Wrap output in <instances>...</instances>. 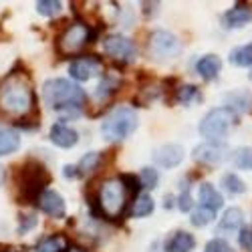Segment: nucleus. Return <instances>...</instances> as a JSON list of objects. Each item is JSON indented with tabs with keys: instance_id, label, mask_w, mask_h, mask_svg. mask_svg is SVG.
<instances>
[{
	"instance_id": "nucleus-32",
	"label": "nucleus",
	"mask_w": 252,
	"mask_h": 252,
	"mask_svg": "<svg viewBox=\"0 0 252 252\" xmlns=\"http://www.w3.org/2000/svg\"><path fill=\"white\" fill-rule=\"evenodd\" d=\"M204 252H234V248L230 246L226 240H222V238H214V240H210L206 244Z\"/></svg>"
},
{
	"instance_id": "nucleus-1",
	"label": "nucleus",
	"mask_w": 252,
	"mask_h": 252,
	"mask_svg": "<svg viewBox=\"0 0 252 252\" xmlns=\"http://www.w3.org/2000/svg\"><path fill=\"white\" fill-rule=\"evenodd\" d=\"M43 99L51 109L59 111L61 117H77L81 105L85 103V91L69 79H49L43 85Z\"/></svg>"
},
{
	"instance_id": "nucleus-9",
	"label": "nucleus",
	"mask_w": 252,
	"mask_h": 252,
	"mask_svg": "<svg viewBox=\"0 0 252 252\" xmlns=\"http://www.w3.org/2000/svg\"><path fill=\"white\" fill-rule=\"evenodd\" d=\"M103 51L105 55H109L115 61H123V63H131L137 55L133 40L123 36V34H109L103 40Z\"/></svg>"
},
{
	"instance_id": "nucleus-14",
	"label": "nucleus",
	"mask_w": 252,
	"mask_h": 252,
	"mask_svg": "<svg viewBox=\"0 0 252 252\" xmlns=\"http://www.w3.org/2000/svg\"><path fill=\"white\" fill-rule=\"evenodd\" d=\"M51 141L55 145H59V148H63V150H69V148H73V145H77L79 133L75 129H71L69 125L55 123L51 127Z\"/></svg>"
},
{
	"instance_id": "nucleus-31",
	"label": "nucleus",
	"mask_w": 252,
	"mask_h": 252,
	"mask_svg": "<svg viewBox=\"0 0 252 252\" xmlns=\"http://www.w3.org/2000/svg\"><path fill=\"white\" fill-rule=\"evenodd\" d=\"M178 208L182 210V212H188V210H192V196H190V184H188V182L182 184L180 198H178Z\"/></svg>"
},
{
	"instance_id": "nucleus-29",
	"label": "nucleus",
	"mask_w": 252,
	"mask_h": 252,
	"mask_svg": "<svg viewBox=\"0 0 252 252\" xmlns=\"http://www.w3.org/2000/svg\"><path fill=\"white\" fill-rule=\"evenodd\" d=\"M196 97H198V87H194V85H182L176 91V101L178 103H184V105L194 101Z\"/></svg>"
},
{
	"instance_id": "nucleus-16",
	"label": "nucleus",
	"mask_w": 252,
	"mask_h": 252,
	"mask_svg": "<svg viewBox=\"0 0 252 252\" xmlns=\"http://www.w3.org/2000/svg\"><path fill=\"white\" fill-rule=\"evenodd\" d=\"M196 248V238L190 232L178 230L174 236L165 242V252H192Z\"/></svg>"
},
{
	"instance_id": "nucleus-19",
	"label": "nucleus",
	"mask_w": 252,
	"mask_h": 252,
	"mask_svg": "<svg viewBox=\"0 0 252 252\" xmlns=\"http://www.w3.org/2000/svg\"><path fill=\"white\" fill-rule=\"evenodd\" d=\"M252 23V10L246 6H234L224 14V27L226 29H242Z\"/></svg>"
},
{
	"instance_id": "nucleus-7",
	"label": "nucleus",
	"mask_w": 252,
	"mask_h": 252,
	"mask_svg": "<svg viewBox=\"0 0 252 252\" xmlns=\"http://www.w3.org/2000/svg\"><path fill=\"white\" fill-rule=\"evenodd\" d=\"M148 53L156 61H172L182 53V43L176 34L167 31H156L150 36L148 43Z\"/></svg>"
},
{
	"instance_id": "nucleus-20",
	"label": "nucleus",
	"mask_w": 252,
	"mask_h": 252,
	"mask_svg": "<svg viewBox=\"0 0 252 252\" xmlns=\"http://www.w3.org/2000/svg\"><path fill=\"white\" fill-rule=\"evenodd\" d=\"M20 148V135L14 129L0 127V158L10 156Z\"/></svg>"
},
{
	"instance_id": "nucleus-25",
	"label": "nucleus",
	"mask_w": 252,
	"mask_h": 252,
	"mask_svg": "<svg viewBox=\"0 0 252 252\" xmlns=\"http://www.w3.org/2000/svg\"><path fill=\"white\" fill-rule=\"evenodd\" d=\"M214 218H216V212H212V210H208V208H204V206H198V210H194V212H192L190 222H192L194 226L202 228V226L210 224Z\"/></svg>"
},
{
	"instance_id": "nucleus-8",
	"label": "nucleus",
	"mask_w": 252,
	"mask_h": 252,
	"mask_svg": "<svg viewBox=\"0 0 252 252\" xmlns=\"http://www.w3.org/2000/svg\"><path fill=\"white\" fill-rule=\"evenodd\" d=\"M93 32L89 31L87 25L83 23H75L69 29H65V32L59 38V49L63 53H77L85 47V43H91Z\"/></svg>"
},
{
	"instance_id": "nucleus-2",
	"label": "nucleus",
	"mask_w": 252,
	"mask_h": 252,
	"mask_svg": "<svg viewBox=\"0 0 252 252\" xmlns=\"http://www.w3.org/2000/svg\"><path fill=\"white\" fill-rule=\"evenodd\" d=\"M32 89L20 75H10L0 83V109L10 115H27L32 109Z\"/></svg>"
},
{
	"instance_id": "nucleus-23",
	"label": "nucleus",
	"mask_w": 252,
	"mask_h": 252,
	"mask_svg": "<svg viewBox=\"0 0 252 252\" xmlns=\"http://www.w3.org/2000/svg\"><path fill=\"white\" fill-rule=\"evenodd\" d=\"M222 186L228 194H244L246 192V184L236 174H226L222 178Z\"/></svg>"
},
{
	"instance_id": "nucleus-33",
	"label": "nucleus",
	"mask_w": 252,
	"mask_h": 252,
	"mask_svg": "<svg viewBox=\"0 0 252 252\" xmlns=\"http://www.w3.org/2000/svg\"><path fill=\"white\" fill-rule=\"evenodd\" d=\"M119 180L123 182V186H125V190H127L129 194H137L139 192V188H141V182L135 178V176H131V174H123V176H119Z\"/></svg>"
},
{
	"instance_id": "nucleus-26",
	"label": "nucleus",
	"mask_w": 252,
	"mask_h": 252,
	"mask_svg": "<svg viewBox=\"0 0 252 252\" xmlns=\"http://www.w3.org/2000/svg\"><path fill=\"white\" fill-rule=\"evenodd\" d=\"M99 161H101V156H99L97 152H89V154H85V158L79 161L77 170H79V174H89V172L97 170Z\"/></svg>"
},
{
	"instance_id": "nucleus-34",
	"label": "nucleus",
	"mask_w": 252,
	"mask_h": 252,
	"mask_svg": "<svg viewBox=\"0 0 252 252\" xmlns=\"http://www.w3.org/2000/svg\"><path fill=\"white\" fill-rule=\"evenodd\" d=\"M117 89V81H109L107 77H105L101 83H99V87H97V97H105V95H109Z\"/></svg>"
},
{
	"instance_id": "nucleus-3",
	"label": "nucleus",
	"mask_w": 252,
	"mask_h": 252,
	"mask_svg": "<svg viewBox=\"0 0 252 252\" xmlns=\"http://www.w3.org/2000/svg\"><path fill=\"white\" fill-rule=\"evenodd\" d=\"M137 123H139L137 113L127 105H121V107H115L103 119L101 133L107 141H121L137 129Z\"/></svg>"
},
{
	"instance_id": "nucleus-28",
	"label": "nucleus",
	"mask_w": 252,
	"mask_h": 252,
	"mask_svg": "<svg viewBox=\"0 0 252 252\" xmlns=\"http://www.w3.org/2000/svg\"><path fill=\"white\" fill-rule=\"evenodd\" d=\"M34 252H67V250L63 248V240L59 236H49L34 248Z\"/></svg>"
},
{
	"instance_id": "nucleus-6",
	"label": "nucleus",
	"mask_w": 252,
	"mask_h": 252,
	"mask_svg": "<svg viewBox=\"0 0 252 252\" xmlns=\"http://www.w3.org/2000/svg\"><path fill=\"white\" fill-rule=\"evenodd\" d=\"M125 204H127V190H125L123 182L117 180H107L101 184L99 190V208L103 216L107 218H115L123 212Z\"/></svg>"
},
{
	"instance_id": "nucleus-22",
	"label": "nucleus",
	"mask_w": 252,
	"mask_h": 252,
	"mask_svg": "<svg viewBox=\"0 0 252 252\" xmlns=\"http://www.w3.org/2000/svg\"><path fill=\"white\" fill-rule=\"evenodd\" d=\"M154 208H156V204H154L152 196L141 194V196H137V200L133 202L131 214H133L135 218H143V216H150V214L154 212Z\"/></svg>"
},
{
	"instance_id": "nucleus-5",
	"label": "nucleus",
	"mask_w": 252,
	"mask_h": 252,
	"mask_svg": "<svg viewBox=\"0 0 252 252\" xmlns=\"http://www.w3.org/2000/svg\"><path fill=\"white\" fill-rule=\"evenodd\" d=\"M236 123V113L230 107H216L200 121V133L210 141H220Z\"/></svg>"
},
{
	"instance_id": "nucleus-10",
	"label": "nucleus",
	"mask_w": 252,
	"mask_h": 252,
	"mask_svg": "<svg viewBox=\"0 0 252 252\" xmlns=\"http://www.w3.org/2000/svg\"><path fill=\"white\" fill-rule=\"evenodd\" d=\"M99 69H101V61L89 55V57L75 59L69 65V75L75 81H89L91 77H95L99 73Z\"/></svg>"
},
{
	"instance_id": "nucleus-24",
	"label": "nucleus",
	"mask_w": 252,
	"mask_h": 252,
	"mask_svg": "<svg viewBox=\"0 0 252 252\" xmlns=\"http://www.w3.org/2000/svg\"><path fill=\"white\" fill-rule=\"evenodd\" d=\"M232 161L240 170H250L252 172V148H238L232 154Z\"/></svg>"
},
{
	"instance_id": "nucleus-15",
	"label": "nucleus",
	"mask_w": 252,
	"mask_h": 252,
	"mask_svg": "<svg viewBox=\"0 0 252 252\" xmlns=\"http://www.w3.org/2000/svg\"><path fill=\"white\" fill-rule=\"evenodd\" d=\"M242 222H244V216H242V210L240 208H230L224 212L220 224H218V234H232V232H238L242 230Z\"/></svg>"
},
{
	"instance_id": "nucleus-21",
	"label": "nucleus",
	"mask_w": 252,
	"mask_h": 252,
	"mask_svg": "<svg viewBox=\"0 0 252 252\" xmlns=\"http://www.w3.org/2000/svg\"><path fill=\"white\" fill-rule=\"evenodd\" d=\"M230 63L236 67H252V43L230 51Z\"/></svg>"
},
{
	"instance_id": "nucleus-36",
	"label": "nucleus",
	"mask_w": 252,
	"mask_h": 252,
	"mask_svg": "<svg viewBox=\"0 0 252 252\" xmlns=\"http://www.w3.org/2000/svg\"><path fill=\"white\" fill-rule=\"evenodd\" d=\"M36 226V216L34 214H27L20 218V224H18V234H27L31 228Z\"/></svg>"
},
{
	"instance_id": "nucleus-13",
	"label": "nucleus",
	"mask_w": 252,
	"mask_h": 252,
	"mask_svg": "<svg viewBox=\"0 0 252 252\" xmlns=\"http://www.w3.org/2000/svg\"><path fill=\"white\" fill-rule=\"evenodd\" d=\"M38 208L51 218H65V200L61 198L59 192L55 190H47L38 200Z\"/></svg>"
},
{
	"instance_id": "nucleus-35",
	"label": "nucleus",
	"mask_w": 252,
	"mask_h": 252,
	"mask_svg": "<svg viewBox=\"0 0 252 252\" xmlns=\"http://www.w3.org/2000/svg\"><path fill=\"white\" fill-rule=\"evenodd\" d=\"M238 242L246 252H252V228H242L238 234Z\"/></svg>"
},
{
	"instance_id": "nucleus-27",
	"label": "nucleus",
	"mask_w": 252,
	"mask_h": 252,
	"mask_svg": "<svg viewBox=\"0 0 252 252\" xmlns=\"http://www.w3.org/2000/svg\"><path fill=\"white\" fill-rule=\"evenodd\" d=\"M34 6L43 16H57L63 10V4L59 2V0H38Z\"/></svg>"
},
{
	"instance_id": "nucleus-39",
	"label": "nucleus",
	"mask_w": 252,
	"mask_h": 252,
	"mask_svg": "<svg viewBox=\"0 0 252 252\" xmlns=\"http://www.w3.org/2000/svg\"><path fill=\"white\" fill-rule=\"evenodd\" d=\"M2 182H4V170H2V165H0V186H2Z\"/></svg>"
},
{
	"instance_id": "nucleus-40",
	"label": "nucleus",
	"mask_w": 252,
	"mask_h": 252,
	"mask_svg": "<svg viewBox=\"0 0 252 252\" xmlns=\"http://www.w3.org/2000/svg\"><path fill=\"white\" fill-rule=\"evenodd\" d=\"M69 252H85V250H81V248H71Z\"/></svg>"
},
{
	"instance_id": "nucleus-37",
	"label": "nucleus",
	"mask_w": 252,
	"mask_h": 252,
	"mask_svg": "<svg viewBox=\"0 0 252 252\" xmlns=\"http://www.w3.org/2000/svg\"><path fill=\"white\" fill-rule=\"evenodd\" d=\"M65 178H77L79 176V170H77V165H65Z\"/></svg>"
},
{
	"instance_id": "nucleus-12",
	"label": "nucleus",
	"mask_w": 252,
	"mask_h": 252,
	"mask_svg": "<svg viewBox=\"0 0 252 252\" xmlns=\"http://www.w3.org/2000/svg\"><path fill=\"white\" fill-rule=\"evenodd\" d=\"M184 159V148L178 143H167L161 145L154 152V161L161 167H178Z\"/></svg>"
},
{
	"instance_id": "nucleus-30",
	"label": "nucleus",
	"mask_w": 252,
	"mask_h": 252,
	"mask_svg": "<svg viewBox=\"0 0 252 252\" xmlns=\"http://www.w3.org/2000/svg\"><path fill=\"white\" fill-rule=\"evenodd\" d=\"M158 180H159V176H158V170H154V167H143L141 170V178H139L141 188H150V190H154V188L158 186Z\"/></svg>"
},
{
	"instance_id": "nucleus-17",
	"label": "nucleus",
	"mask_w": 252,
	"mask_h": 252,
	"mask_svg": "<svg viewBox=\"0 0 252 252\" xmlns=\"http://www.w3.org/2000/svg\"><path fill=\"white\" fill-rule=\"evenodd\" d=\"M220 69H222V61H220L218 55H206V57H202V59L196 63L198 75H200L202 79H206V81L216 79L218 73H220Z\"/></svg>"
},
{
	"instance_id": "nucleus-38",
	"label": "nucleus",
	"mask_w": 252,
	"mask_h": 252,
	"mask_svg": "<svg viewBox=\"0 0 252 252\" xmlns=\"http://www.w3.org/2000/svg\"><path fill=\"white\" fill-rule=\"evenodd\" d=\"M159 246H161V242H154V246H152V252H158V250H159Z\"/></svg>"
},
{
	"instance_id": "nucleus-11",
	"label": "nucleus",
	"mask_w": 252,
	"mask_h": 252,
	"mask_svg": "<svg viewBox=\"0 0 252 252\" xmlns=\"http://www.w3.org/2000/svg\"><path fill=\"white\" fill-rule=\"evenodd\" d=\"M226 145L218 143V141H208V143H202L194 150V159L196 161H202V163H220L226 159Z\"/></svg>"
},
{
	"instance_id": "nucleus-4",
	"label": "nucleus",
	"mask_w": 252,
	"mask_h": 252,
	"mask_svg": "<svg viewBox=\"0 0 252 252\" xmlns=\"http://www.w3.org/2000/svg\"><path fill=\"white\" fill-rule=\"evenodd\" d=\"M20 198L25 204H36L47 192V184H49V174L40 163L31 161L20 170Z\"/></svg>"
},
{
	"instance_id": "nucleus-18",
	"label": "nucleus",
	"mask_w": 252,
	"mask_h": 252,
	"mask_svg": "<svg viewBox=\"0 0 252 252\" xmlns=\"http://www.w3.org/2000/svg\"><path fill=\"white\" fill-rule=\"evenodd\" d=\"M200 206L212 210V212H218V210L224 206V198L212 184L206 182L200 186Z\"/></svg>"
}]
</instances>
